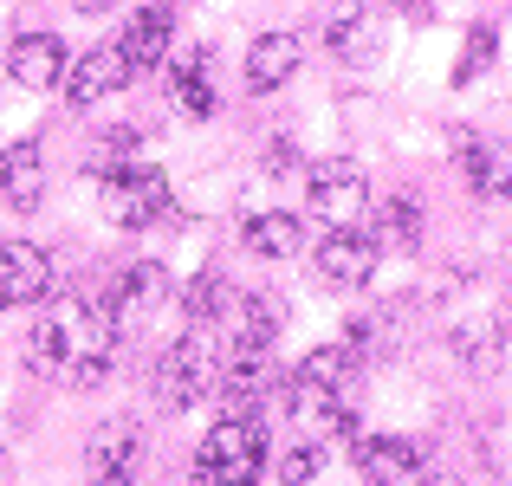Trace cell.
I'll use <instances>...</instances> for the list:
<instances>
[{
  "label": "cell",
  "instance_id": "obj_1",
  "mask_svg": "<svg viewBox=\"0 0 512 486\" xmlns=\"http://www.w3.org/2000/svg\"><path fill=\"white\" fill-rule=\"evenodd\" d=\"M214 383H221V337H214L208 324L182 331L163 357H156V402H163L169 415L195 409L201 396H214Z\"/></svg>",
  "mask_w": 512,
  "mask_h": 486
},
{
  "label": "cell",
  "instance_id": "obj_2",
  "mask_svg": "<svg viewBox=\"0 0 512 486\" xmlns=\"http://www.w3.org/2000/svg\"><path fill=\"white\" fill-rule=\"evenodd\" d=\"M260 474H266L260 422H253V415H221V428L201 441L188 486H260Z\"/></svg>",
  "mask_w": 512,
  "mask_h": 486
},
{
  "label": "cell",
  "instance_id": "obj_3",
  "mask_svg": "<svg viewBox=\"0 0 512 486\" xmlns=\"http://www.w3.org/2000/svg\"><path fill=\"white\" fill-rule=\"evenodd\" d=\"M59 337H65V376L72 389H98L117 363V324L104 312H91L85 299H59Z\"/></svg>",
  "mask_w": 512,
  "mask_h": 486
},
{
  "label": "cell",
  "instance_id": "obj_4",
  "mask_svg": "<svg viewBox=\"0 0 512 486\" xmlns=\"http://www.w3.org/2000/svg\"><path fill=\"white\" fill-rule=\"evenodd\" d=\"M305 208L325 227H363V214H370V175L344 156L312 162V169H305Z\"/></svg>",
  "mask_w": 512,
  "mask_h": 486
},
{
  "label": "cell",
  "instance_id": "obj_5",
  "mask_svg": "<svg viewBox=\"0 0 512 486\" xmlns=\"http://www.w3.org/2000/svg\"><path fill=\"white\" fill-rule=\"evenodd\" d=\"M104 214L117 227H156L169 214V175L156 162H117V175H104Z\"/></svg>",
  "mask_w": 512,
  "mask_h": 486
},
{
  "label": "cell",
  "instance_id": "obj_6",
  "mask_svg": "<svg viewBox=\"0 0 512 486\" xmlns=\"http://www.w3.org/2000/svg\"><path fill=\"white\" fill-rule=\"evenodd\" d=\"M376 260H383L376 234H363V227H331L325 247L312 253V273H318V286H331V292H357L363 279L376 273Z\"/></svg>",
  "mask_w": 512,
  "mask_h": 486
},
{
  "label": "cell",
  "instance_id": "obj_7",
  "mask_svg": "<svg viewBox=\"0 0 512 486\" xmlns=\"http://www.w3.org/2000/svg\"><path fill=\"white\" fill-rule=\"evenodd\" d=\"M350 461L370 486H422V467H428V448L409 435H357L350 441Z\"/></svg>",
  "mask_w": 512,
  "mask_h": 486
},
{
  "label": "cell",
  "instance_id": "obj_8",
  "mask_svg": "<svg viewBox=\"0 0 512 486\" xmlns=\"http://www.w3.org/2000/svg\"><path fill=\"white\" fill-rule=\"evenodd\" d=\"M163 305H169V266L143 260V266H130V273L111 286V312H104V318H111L117 337H124V331H143Z\"/></svg>",
  "mask_w": 512,
  "mask_h": 486
},
{
  "label": "cell",
  "instance_id": "obj_9",
  "mask_svg": "<svg viewBox=\"0 0 512 486\" xmlns=\"http://www.w3.org/2000/svg\"><path fill=\"white\" fill-rule=\"evenodd\" d=\"M52 299V260L33 240H0V305H46Z\"/></svg>",
  "mask_w": 512,
  "mask_h": 486
},
{
  "label": "cell",
  "instance_id": "obj_10",
  "mask_svg": "<svg viewBox=\"0 0 512 486\" xmlns=\"http://www.w3.org/2000/svg\"><path fill=\"white\" fill-rule=\"evenodd\" d=\"M350 389H357V383H292L286 409H292V422H299L305 435H344V428L357 422Z\"/></svg>",
  "mask_w": 512,
  "mask_h": 486
},
{
  "label": "cell",
  "instance_id": "obj_11",
  "mask_svg": "<svg viewBox=\"0 0 512 486\" xmlns=\"http://www.w3.org/2000/svg\"><path fill=\"white\" fill-rule=\"evenodd\" d=\"M273 383H279V370L266 363V350L221 363V383H214V396H221V415H253L266 396H273Z\"/></svg>",
  "mask_w": 512,
  "mask_h": 486
},
{
  "label": "cell",
  "instance_id": "obj_12",
  "mask_svg": "<svg viewBox=\"0 0 512 486\" xmlns=\"http://www.w3.org/2000/svg\"><path fill=\"white\" fill-rule=\"evenodd\" d=\"M124 78H130L124 52L117 46H91L78 65H65V104H72V111H91V104H98L104 91H117Z\"/></svg>",
  "mask_w": 512,
  "mask_h": 486
},
{
  "label": "cell",
  "instance_id": "obj_13",
  "mask_svg": "<svg viewBox=\"0 0 512 486\" xmlns=\"http://www.w3.org/2000/svg\"><path fill=\"white\" fill-rule=\"evenodd\" d=\"M7 72L20 78L26 91H52L65 78V39L59 33H20L7 52Z\"/></svg>",
  "mask_w": 512,
  "mask_h": 486
},
{
  "label": "cell",
  "instance_id": "obj_14",
  "mask_svg": "<svg viewBox=\"0 0 512 486\" xmlns=\"http://www.w3.org/2000/svg\"><path fill=\"white\" fill-rule=\"evenodd\" d=\"M299 59H305L299 33H266V39H253V52H247V91H253V98L279 91L292 72H299Z\"/></svg>",
  "mask_w": 512,
  "mask_h": 486
},
{
  "label": "cell",
  "instance_id": "obj_15",
  "mask_svg": "<svg viewBox=\"0 0 512 486\" xmlns=\"http://www.w3.org/2000/svg\"><path fill=\"white\" fill-rule=\"evenodd\" d=\"M169 7H143V13H130V26H124V39H117V52H124V65H130V78L137 72H156V65L169 59Z\"/></svg>",
  "mask_w": 512,
  "mask_h": 486
},
{
  "label": "cell",
  "instance_id": "obj_16",
  "mask_svg": "<svg viewBox=\"0 0 512 486\" xmlns=\"http://www.w3.org/2000/svg\"><path fill=\"white\" fill-rule=\"evenodd\" d=\"M0 195L13 201V214H33L39 195H46V162H39V143L20 137L7 156H0Z\"/></svg>",
  "mask_w": 512,
  "mask_h": 486
},
{
  "label": "cell",
  "instance_id": "obj_17",
  "mask_svg": "<svg viewBox=\"0 0 512 486\" xmlns=\"http://www.w3.org/2000/svg\"><path fill=\"white\" fill-rule=\"evenodd\" d=\"M461 169H467V188H474L480 201H506L512 195V150L461 137Z\"/></svg>",
  "mask_w": 512,
  "mask_h": 486
},
{
  "label": "cell",
  "instance_id": "obj_18",
  "mask_svg": "<svg viewBox=\"0 0 512 486\" xmlns=\"http://www.w3.org/2000/svg\"><path fill=\"white\" fill-rule=\"evenodd\" d=\"M240 240H247V253H260V260H292L305 227H299V214H253V221L240 227Z\"/></svg>",
  "mask_w": 512,
  "mask_h": 486
},
{
  "label": "cell",
  "instance_id": "obj_19",
  "mask_svg": "<svg viewBox=\"0 0 512 486\" xmlns=\"http://www.w3.org/2000/svg\"><path fill=\"white\" fill-rule=\"evenodd\" d=\"M137 461V428L130 422H98L85 441V474H124Z\"/></svg>",
  "mask_w": 512,
  "mask_h": 486
},
{
  "label": "cell",
  "instance_id": "obj_20",
  "mask_svg": "<svg viewBox=\"0 0 512 486\" xmlns=\"http://www.w3.org/2000/svg\"><path fill=\"white\" fill-rule=\"evenodd\" d=\"M279 324H286V305H279V299H240L234 357H253V350H266V344L279 337Z\"/></svg>",
  "mask_w": 512,
  "mask_h": 486
},
{
  "label": "cell",
  "instance_id": "obj_21",
  "mask_svg": "<svg viewBox=\"0 0 512 486\" xmlns=\"http://www.w3.org/2000/svg\"><path fill=\"white\" fill-rule=\"evenodd\" d=\"M169 98L188 117H214V91H208V52H188L182 65H169Z\"/></svg>",
  "mask_w": 512,
  "mask_h": 486
},
{
  "label": "cell",
  "instance_id": "obj_22",
  "mask_svg": "<svg viewBox=\"0 0 512 486\" xmlns=\"http://www.w3.org/2000/svg\"><path fill=\"white\" fill-rule=\"evenodd\" d=\"M376 247H422V208L409 195H389L376 208Z\"/></svg>",
  "mask_w": 512,
  "mask_h": 486
},
{
  "label": "cell",
  "instance_id": "obj_23",
  "mask_svg": "<svg viewBox=\"0 0 512 486\" xmlns=\"http://www.w3.org/2000/svg\"><path fill=\"white\" fill-rule=\"evenodd\" d=\"M26 370L33 376H59L65 383V337H59V318H39L26 331Z\"/></svg>",
  "mask_w": 512,
  "mask_h": 486
},
{
  "label": "cell",
  "instance_id": "obj_24",
  "mask_svg": "<svg viewBox=\"0 0 512 486\" xmlns=\"http://www.w3.org/2000/svg\"><path fill=\"white\" fill-rule=\"evenodd\" d=\"M350 376H357V350L325 344V350H312V357L292 370V383H350Z\"/></svg>",
  "mask_w": 512,
  "mask_h": 486
},
{
  "label": "cell",
  "instance_id": "obj_25",
  "mask_svg": "<svg viewBox=\"0 0 512 486\" xmlns=\"http://www.w3.org/2000/svg\"><path fill=\"white\" fill-rule=\"evenodd\" d=\"M493 52H500V33H493V26L480 20L474 33L461 39V59H454V85L467 91V85H474V78H480V72H487V65H493Z\"/></svg>",
  "mask_w": 512,
  "mask_h": 486
},
{
  "label": "cell",
  "instance_id": "obj_26",
  "mask_svg": "<svg viewBox=\"0 0 512 486\" xmlns=\"http://www.w3.org/2000/svg\"><path fill=\"white\" fill-rule=\"evenodd\" d=\"M221 305H227V279L221 273H195V279H188V292H182L188 324H214V318H221Z\"/></svg>",
  "mask_w": 512,
  "mask_h": 486
},
{
  "label": "cell",
  "instance_id": "obj_27",
  "mask_svg": "<svg viewBox=\"0 0 512 486\" xmlns=\"http://www.w3.org/2000/svg\"><path fill=\"white\" fill-rule=\"evenodd\" d=\"M318 474H325V448H312V441L292 448L286 461H279V486H312Z\"/></svg>",
  "mask_w": 512,
  "mask_h": 486
},
{
  "label": "cell",
  "instance_id": "obj_28",
  "mask_svg": "<svg viewBox=\"0 0 512 486\" xmlns=\"http://www.w3.org/2000/svg\"><path fill=\"white\" fill-rule=\"evenodd\" d=\"M137 143H143V124H124V130H111V137H104V150L124 156V150H137Z\"/></svg>",
  "mask_w": 512,
  "mask_h": 486
},
{
  "label": "cell",
  "instance_id": "obj_29",
  "mask_svg": "<svg viewBox=\"0 0 512 486\" xmlns=\"http://www.w3.org/2000/svg\"><path fill=\"white\" fill-rule=\"evenodd\" d=\"M292 162H299V156H292V143H273V150H266V169H292Z\"/></svg>",
  "mask_w": 512,
  "mask_h": 486
},
{
  "label": "cell",
  "instance_id": "obj_30",
  "mask_svg": "<svg viewBox=\"0 0 512 486\" xmlns=\"http://www.w3.org/2000/svg\"><path fill=\"white\" fill-rule=\"evenodd\" d=\"M91 486H130V467L124 474H91Z\"/></svg>",
  "mask_w": 512,
  "mask_h": 486
},
{
  "label": "cell",
  "instance_id": "obj_31",
  "mask_svg": "<svg viewBox=\"0 0 512 486\" xmlns=\"http://www.w3.org/2000/svg\"><path fill=\"white\" fill-rule=\"evenodd\" d=\"M72 7H78V13H104V7H111V0H72Z\"/></svg>",
  "mask_w": 512,
  "mask_h": 486
},
{
  "label": "cell",
  "instance_id": "obj_32",
  "mask_svg": "<svg viewBox=\"0 0 512 486\" xmlns=\"http://www.w3.org/2000/svg\"><path fill=\"white\" fill-rule=\"evenodd\" d=\"M428 486H461V480H448V474H435V480H428Z\"/></svg>",
  "mask_w": 512,
  "mask_h": 486
},
{
  "label": "cell",
  "instance_id": "obj_33",
  "mask_svg": "<svg viewBox=\"0 0 512 486\" xmlns=\"http://www.w3.org/2000/svg\"><path fill=\"white\" fill-rule=\"evenodd\" d=\"M0 312H7V305H0Z\"/></svg>",
  "mask_w": 512,
  "mask_h": 486
}]
</instances>
